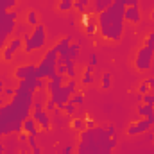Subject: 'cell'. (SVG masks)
<instances>
[{"mask_svg": "<svg viewBox=\"0 0 154 154\" xmlns=\"http://www.w3.org/2000/svg\"><path fill=\"white\" fill-rule=\"evenodd\" d=\"M116 147V138H111L106 127L95 125L79 133L77 154H113Z\"/></svg>", "mask_w": 154, "mask_h": 154, "instance_id": "cell-1", "label": "cell"}, {"mask_svg": "<svg viewBox=\"0 0 154 154\" xmlns=\"http://www.w3.org/2000/svg\"><path fill=\"white\" fill-rule=\"evenodd\" d=\"M124 11L125 5L120 2H113L106 11L97 14V25L99 32L109 41H120L124 34Z\"/></svg>", "mask_w": 154, "mask_h": 154, "instance_id": "cell-2", "label": "cell"}, {"mask_svg": "<svg viewBox=\"0 0 154 154\" xmlns=\"http://www.w3.org/2000/svg\"><path fill=\"white\" fill-rule=\"evenodd\" d=\"M152 57H154V32H149V36L145 39V45L136 52V57H134L136 70L147 72L152 65Z\"/></svg>", "mask_w": 154, "mask_h": 154, "instance_id": "cell-3", "label": "cell"}, {"mask_svg": "<svg viewBox=\"0 0 154 154\" xmlns=\"http://www.w3.org/2000/svg\"><path fill=\"white\" fill-rule=\"evenodd\" d=\"M57 57H59V54H57V50H56L54 47H52V48H48V52H45V56L41 57V61L38 63L39 79H47V81H48L54 74H57V72H56Z\"/></svg>", "mask_w": 154, "mask_h": 154, "instance_id": "cell-4", "label": "cell"}, {"mask_svg": "<svg viewBox=\"0 0 154 154\" xmlns=\"http://www.w3.org/2000/svg\"><path fill=\"white\" fill-rule=\"evenodd\" d=\"M29 41L32 45L34 50H39L45 47V41H47V32H45V25L38 23L36 27H32L31 34H29Z\"/></svg>", "mask_w": 154, "mask_h": 154, "instance_id": "cell-5", "label": "cell"}, {"mask_svg": "<svg viewBox=\"0 0 154 154\" xmlns=\"http://www.w3.org/2000/svg\"><path fill=\"white\" fill-rule=\"evenodd\" d=\"M22 48H23V39L14 36V38H13L9 43H7V45H5V50H4V59H5V61H13V59H14V56H16Z\"/></svg>", "mask_w": 154, "mask_h": 154, "instance_id": "cell-6", "label": "cell"}, {"mask_svg": "<svg viewBox=\"0 0 154 154\" xmlns=\"http://www.w3.org/2000/svg\"><path fill=\"white\" fill-rule=\"evenodd\" d=\"M14 77H16L18 81L29 79V77H36V79H39L38 65H22V66H18L16 72H14Z\"/></svg>", "mask_w": 154, "mask_h": 154, "instance_id": "cell-7", "label": "cell"}, {"mask_svg": "<svg viewBox=\"0 0 154 154\" xmlns=\"http://www.w3.org/2000/svg\"><path fill=\"white\" fill-rule=\"evenodd\" d=\"M31 116L36 120V124H38L43 131H48V129L52 127L50 113H48V111H45V109H32V115H31Z\"/></svg>", "mask_w": 154, "mask_h": 154, "instance_id": "cell-8", "label": "cell"}, {"mask_svg": "<svg viewBox=\"0 0 154 154\" xmlns=\"http://www.w3.org/2000/svg\"><path fill=\"white\" fill-rule=\"evenodd\" d=\"M154 124L151 120H147V118H143V120H138V122H134V124H131L129 127H127V134L129 136H134V134H142V133H147L151 127H152Z\"/></svg>", "mask_w": 154, "mask_h": 154, "instance_id": "cell-9", "label": "cell"}, {"mask_svg": "<svg viewBox=\"0 0 154 154\" xmlns=\"http://www.w3.org/2000/svg\"><path fill=\"white\" fill-rule=\"evenodd\" d=\"M124 20H125V22H131V23H140V20H142L140 5H129V7H125V11H124Z\"/></svg>", "mask_w": 154, "mask_h": 154, "instance_id": "cell-10", "label": "cell"}, {"mask_svg": "<svg viewBox=\"0 0 154 154\" xmlns=\"http://www.w3.org/2000/svg\"><path fill=\"white\" fill-rule=\"evenodd\" d=\"M22 131L27 133V134H34V136H38L39 134L38 124H36V120H34L32 116H27V118L23 120V124H22Z\"/></svg>", "mask_w": 154, "mask_h": 154, "instance_id": "cell-11", "label": "cell"}, {"mask_svg": "<svg viewBox=\"0 0 154 154\" xmlns=\"http://www.w3.org/2000/svg\"><path fill=\"white\" fill-rule=\"evenodd\" d=\"M82 23H84V27H86V34H90V36L97 34V31H99L97 20H93L90 14H82Z\"/></svg>", "mask_w": 154, "mask_h": 154, "instance_id": "cell-12", "label": "cell"}, {"mask_svg": "<svg viewBox=\"0 0 154 154\" xmlns=\"http://www.w3.org/2000/svg\"><path fill=\"white\" fill-rule=\"evenodd\" d=\"M115 0H93V5L90 7V13L91 14H100L102 11H106Z\"/></svg>", "mask_w": 154, "mask_h": 154, "instance_id": "cell-13", "label": "cell"}, {"mask_svg": "<svg viewBox=\"0 0 154 154\" xmlns=\"http://www.w3.org/2000/svg\"><path fill=\"white\" fill-rule=\"evenodd\" d=\"M70 43H72V41H70V38H68V36L57 41V45L54 47V48L57 50V54H59V57H57V59H65V57H66V52H68V47H70Z\"/></svg>", "mask_w": 154, "mask_h": 154, "instance_id": "cell-14", "label": "cell"}, {"mask_svg": "<svg viewBox=\"0 0 154 154\" xmlns=\"http://www.w3.org/2000/svg\"><path fill=\"white\" fill-rule=\"evenodd\" d=\"M138 115L143 116V118H147V120H151L154 124V106H149V104L140 102V106H138Z\"/></svg>", "mask_w": 154, "mask_h": 154, "instance_id": "cell-15", "label": "cell"}, {"mask_svg": "<svg viewBox=\"0 0 154 154\" xmlns=\"http://www.w3.org/2000/svg\"><path fill=\"white\" fill-rule=\"evenodd\" d=\"M93 68H95V66H91L90 63L86 65V68H84V74H82V79H81V82H82L84 86H90V84L93 82Z\"/></svg>", "mask_w": 154, "mask_h": 154, "instance_id": "cell-16", "label": "cell"}, {"mask_svg": "<svg viewBox=\"0 0 154 154\" xmlns=\"http://www.w3.org/2000/svg\"><path fill=\"white\" fill-rule=\"evenodd\" d=\"M72 9H74V0H59V4H57L59 13H70Z\"/></svg>", "mask_w": 154, "mask_h": 154, "instance_id": "cell-17", "label": "cell"}, {"mask_svg": "<svg viewBox=\"0 0 154 154\" xmlns=\"http://www.w3.org/2000/svg\"><path fill=\"white\" fill-rule=\"evenodd\" d=\"M25 23H27L29 27H36V25L39 23L38 13H36V11H29V13H27V20H25Z\"/></svg>", "mask_w": 154, "mask_h": 154, "instance_id": "cell-18", "label": "cell"}, {"mask_svg": "<svg viewBox=\"0 0 154 154\" xmlns=\"http://www.w3.org/2000/svg\"><path fill=\"white\" fill-rule=\"evenodd\" d=\"M72 129L77 131V133H82V131L86 129V122H84V118H74V120H72Z\"/></svg>", "mask_w": 154, "mask_h": 154, "instance_id": "cell-19", "label": "cell"}, {"mask_svg": "<svg viewBox=\"0 0 154 154\" xmlns=\"http://www.w3.org/2000/svg\"><path fill=\"white\" fill-rule=\"evenodd\" d=\"M70 102L75 104V106H82V104H84V93H82V91H75V93L70 97Z\"/></svg>", "mask_w": 154, "mask_h": 154, "instance_id": "cell-20", "label": "cell"}, {"mask_svg": "<svg viewBox=\"0 0 154 154\" xmlns=\"http://www.w3.org/2000/svg\"><path fill=\"white\" fill-rule=\"evenodd\" d=\"M14 4H16V0H0V11H4V13L13 11Z\"/></svg>", "mask_w": 154, "mask_h": 154, "instance_id": "cell-21", "label": "cell"}, {"mask_svg": "<svg viewBox=\"0 0 154 154\" xmlns=\"http://www.w3.org/2000/svg\"><path fill=\"white\" fill-rule=\"evenodd\" d=\"M66 66V79H75L77 77V72H75V63L74 61H70L68 65H65Z\"/></svg>", "mask_w": 154, "mask_h": 154, "instance_id": "cell-22", "label": "cell"}, {"mask_svg": "<svg viewBox=\"0 0 154 154\" xmlns=\"http://www.w3.org/2000/svg\"><path fill=\"white\" fill-rule=\"evenodd\" d=\"M100 86H102V90H104V91H108V90L111 88V74H108V72H106V74L102 75Z\"/></svg>", "mask_w": 154, "mask_h": 154, "instance_id": "cell-23", "label": "cell"}, {"mask_svg": "<svg viewBox=\"0 0 154 154\" xmlns=\"http://www.w3.org/2000/svg\"><path fill=\"white\" fill-rule=\"evenodd\" d=\"M63 111H65V113H66V115H75V111H77V106L75 104H72V102H70V100H68V102H66V104H65V109H63Z\"/></svg>", "mask_w": 154, "mask_h": 154, "instance_id": "cell-24", "label": "cell"}, {"mask_svg": "<svg viewBox=\"0 0 154 154\" xmlns=\"http://www.w3.org/2000/svg\"><path fill=\"white\" fill-rule=\"evenodd\" d=\"M56 109H57V108H56V102H54V100L48 97V99H47V102H45V111H48V113H54Z\"/></svg>", "mask_w": 154, "mask_h": 154, "instance_id": "cell-25", "label": "cell"}, {"mask_svg": "<svg viewBox=\"0 0 154 154\" xmlns=\"http://www.w3.org/2000/svg\"><path fill=\"white\" fill-rule=\"evenodd\" d=\"M143 104H149V106H154V93H145L143 99H142Z\"/></svg>", "mask_w": 154, "mask_h": 154, "instance_id": "cell-26", "label": "cell"}, {"mask_svg": "<svg viewBox=\"0 0 154 154\" xmlns=\"http://www.w3.org/2000/svg\"><path fill=\"white\" fill-rule=\"evenodd\" d=\"M138 93H142V95H145V93H151V88H149V84H147L145 81L140 84V88H138Z\"/></svg>", "mask_w": 154, "mask_h": 154, "instance_id": "cell-27", "label": "cell"}, {"mask_svg": "<svg viewBox=\"0 0 154 154\" xmlns=\"http://www.w3.org/2000/svg\"><path fill=\"white\" fill-rule=\"evenodd\" d=\"M88 63H90L91 66H97V65H99V56H97L95 52H91V54H90V59H88Z\"/></svg>", "mask_w": 154, "mask_h": 154, "instance_id": "cell-28", "label": "cell"}, {"mask_svg": "<svg viewBox=\"0 0 154 154\" xmlns=\"http://www.w3.org/2000/svg\"><path fill=\"white\" fill-rule=\"evenodd\" d=\"M5 18H7V20H13V22H16V18H18V13H16L14 9H13V11H7V13H5Z\"/></svg>", "mask_w": 154, "mask_h": 154, "instance_id": "cell-29", "label": "cell"}, {"mask_svg": "<svg viewBox=\"0 0 154 154\" xmlns=\"http://www.w3.org/2000/svg\"><path fill=\"white\" fill-rule=\"evenodd\" d=\"M56 72H57L59 75H66V66H65V65H59V63H57V65H56Z\"/></svg>", "mask_w": 154, "mask_h": 154, "instance_id": "cell-30", "label": "cell"}, {"mask_svg": "<svg viewBox=\"0 0 154 154\" xmlns=\"http://www.w3.org/2000/svg\"><path fill=\"white\" fill-rule=\"evenodd\" d=\"M14 88H5L4 90V95H5V99H13V95H14Z\"/></svg>", "mask_w": 154, "mask_h": 154, "instance_id": "cell-31", "label": "cell"}, {"mask_svg": "<svg viewBox=\"0 0 154 154\" xmlns=\"http://www.w3.org/2000/svg\"><path fill=\"white\" fill-rule=\"evenodd\" d=\"M106 131H108V134H109L111 138H116V127H115V125H108V127H106Z\"/></svg>", "mask_w": 154, "mask_h": 154, "instance_id": "cell-32", "label": "cell"}, {"mask_svg": "<svg viewBox=\"0 0 154 154\" xmlns=\"http://www.w3.org/2000/svg\"><path fill=\"white\" fill-rule=\"evenodd\" d=\"M84 122H86V129L95 127V122H93V118H91V116H86V118H84Z\"/></svg>", "mask_w": 154, "mask_h": 154, "instance_id": "cell-33", "label": "cell"}, {"mask_svg": "<svg viewBox=\"0 0 154 154\" xmlns=\"http://www.w3.org/2000/svg\"><path fill=\"white\" fill-rule=\"evenodd\" d=\"M74 152V147H72V145H65V147H63V154H72Z\"/></svg>", "mask_w": 154, "mask_h": 154, "instance_id": "cell-34", "label": "cell"}, {"mask_svg": "<svg viewBox=\"0 0 154 154\" xmlns=\"http://www.w3.org/2000/svg\"><path fill=\"white\" fill-rule=\"evenodd\" d=\"M124 5L129 7V5H138V0H124Z\"/></svg>", "mask_w": 154, "mask_h": 154, "instance_id": "cell-35", "label": "cell"}, {"mask_svg": "<svg viewBox=\"0 0 154 154\" xmlns=\"http://www.w3.org/2000/svg\"><path fill=\"white\" fill-rule=\"evenodd\" d=\"M133 99H134L136 102H142V99H143V95H142V93H133Z\"/></svg>", "mask_w": 154, "mask_h": 154, "instance_id": "cell-36", "label": "cell"}, {"mask_svg": "<svg viewBox=\"0 0 154 154\" xmlns=\"http://www.w3.org/2000/svg\"><path fill=\"white\" fill-rule=\"evenodd\" d=\"M145 82L149 84V88H151V90H154V77H149V79H147Z\"/></svg>", "mask_w": 154, "mask_h": 154, "instance_id": "cell-37", "label": "cell"}, {"mask_svg": "<svg viewBox=\"0 0 154 154\" xmlns=\"http://www.w3.org/2000/svg\"><path fill=\"white\" fill-rule=\"evenodd\" d=\"M31 154H41V147H39V145H36V147L32 149V152H31Z\"/></svg>", "mask_w": 154, "mask_h": 154, "instance_id": "cell-38", "label": "cell"}, {"mask_svg": "<svg viewBox=\"0 0 154 154\" xmlns=\"http://www.w3.org/2000/svg\"><path fill=\"white\" fill-rule=\"evenodd\" d=\"M147 140H149V142H152V140H154V134H152V133H151V134H147Z\"/></svg>", "mask_w": 154, "mask_h": 154, "instance_id": "cell-39", "label": "cell"}, {"mask_svg": "<svg viewBox=\"0 0 154 154\" xmlns=\"http://www.w3.org/2000/svg\"><path fill=\"white\" fill-rule=\"evenodd\" d=\"M0 93H4V81H0Z\"/></svg>", "mask_w": 154, "mask_h": 154, "instance_id": "cell-40", "label": "cell"}, {"mask_svg": "<svg viewBox=\"0 0 154 154\" xmlns=\"http://www.w3.org/2000/svg\"><path fill=\"white\" fill-rule=\"evenodd\" d=\"M4 104H5V99H0V108H2Z\"/></svg>", "mask_w": 154, "mask_h": 154, "instance_id": "cell-41", "label": "cell"}, {"mask_svg": "<svg viewBox=\"0 0 154 154\" xmlns=\"http://www.w3.org/2000/svg\"><path fill=\"white\" fill-rule=\"evenodd\" d=\"M151 20H152V22H154V11H152V14H151Z\"/></svg>", "mask_w": 154, "mask_h": 154, "instance_id": "cell-42", "label": "cell"}, {"mask_svg": "<svg viewBox=\"0 0 154 154\" xmlns=\"http://www.w3.org/2000/svg\"><path fill=\"white\" fill-rule=\"evenodd\" d=\"M0 142H2V133H0Z\"/></svg>", "mask_w": 154, "mask_h": 154, "instance_id": "cell-43", "label": "cell"}]
</instances>
